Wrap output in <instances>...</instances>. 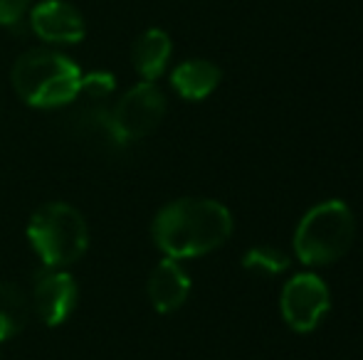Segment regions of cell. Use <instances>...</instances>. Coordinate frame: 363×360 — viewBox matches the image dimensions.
<instances>
[{
	"instance_id": "6da1fadb",
	"label": "cell",
	"mask_w": 363,
	"mask_h": 360,
	"mask_svg": "<svg viewBox=\"0 0 363 360\" xmlns=\"http://www.w3.org/2000/svg\"><path fill=\"white\" fill-rule=\"evenodd\" d=\"M233 215L211 197H178L156 212L153 245L171 260H196L220 250L233 235Z\"/></svg>"
},
{
	"instance_id": "7a4b0ae2",
	"label": "cell",
	"mask_w": 363,
	"mask_h": 360,
	"mask_svg": "<svg viewBox=\"0 0 363 360\" xmlns=\"http://www.w3.org/2000/svg\"><path fill=\"white\" fill-rule=\"evenodd\" d=\"M13 87L35 109L69 106L79 94L82 69L57 50L38 47L20 54L13 64Z\"/></svg>"
},
{
	"instance_id": "3957f363",
	"label": "cell",
	"mask_w": 363,
	"mask_h": 360,
	"mask_svg": "<svg viewBox=\"0 0 363 360\" xmlns=\"http://www.w3.org/2000/svg\"><path fill=\"white\" fill-rule=\"evenodd\" d=\"M356 240V217L344 200H324L299 220L294 255L301 265L329 267L349 255Z\"/></svg>"
},
{
	"instance_id": "277c9868",
	"label": "cell",
	"mask_w": 363,
	"mask_h": 360,
	"mask_svg": "<svg viewBox=\"0 0 363 360\" xmlns=\"http://www.w3.org/2000/svg\"><path fill=\"white\" fill-rule=\"evenodd\" d=\"M28 240L43 267L65 269L89 247L86 220L69 202H45L28 222Z\"/></svg>"
},
{
	"instance_id": "5b68a950",
	"label": "cell",
	"mask_w": 363,
	"mask_h": 360,
	"mask_svg": "<svg viewBox=\"0 0 363 360\" xmlns=\"http://www.w3.org/2000/svg\"><path fill=\"white\" fill-rule=\"evenodd\" d=\"M284 323L296 333H311L331 308V291L314 272L294 274L279 296Z\"/></svg>"
},
{
	"instance_id": "8992f818",
	"label": "cell",
	"mask_w": 363,
	"mask_h": 360,
	"mask_svg": "<svg viewBox=\"0 0 363 360\" xmlns=\"http://www.w3.org/2000/svg\"><path fill=\"white\" fill-rule=\"evenodd\" d=\"M72 104L74 109L65 116L62 126L65 134L74 144H82L84 149L99 156H116L129 146V141L116 129L111 109H106L104 104H96V101H82V104L72 101Z\"/></svg>"
},
{
	"instance_id": "52a82bcc",
	"label": "cell",
	"mask_w": 363,
	"mask_h": 360,
	"mask_svg": "<svg viewBox=\"0 0 363 360\" xmlns=\"http://www.w3.org/2000/svg\"><path fill=\"white\" fill-rule=\"evenodd\" d=\"M119 134L129 144L146 139L161 126L166 116V96L153 82H141L121 94V99L111 109Z\"/></svg>"
},
{
	"instance_id": "ba28073f",
	"label": "cell",
	"mask_w": 363,
	"mask_h": 360,
	"mask_svg": "<svg viewBox=\"0 0 363 360\" xmlns=\"http://www.w3.org/2000/svg\"><path fill=\"white\" fill-rule=\"evenodd\" d=\"M77 296H79V289L69 272L45 267L43 272L35 274L30 301H33V311L38 313L45 326H62L72 316Z\"/></svg>"
},
{
	"instance_id": "9c48e42d",
	"label": "cell",
	"mask_w": 363,
	"mask_h": 360,
	"mask_svg": "<svg viewBox=\"0 0 363 360\" xmlns=\"http://www.w3.org/2000/svg\"><path fill=\"white\" fill-rule=\"evenodd\" d=\"M30 28L50 45H77L84 40L86 25L82 13L67 0H43L30 13Z\"/></svg>"
},
{
	"instance_id": "30bf717a",
	"label": "cell",
	"mask_w": 363,
	"mask_h": 360,
	"mask_svg": "<svg viewBox=\"0 0 363 360\" xmlns=\"http://www.w3.org/2000/svg\"><path fill=\"white\" fill-rule=\"evenodd\" d=\"M148 301L158 313H173L191 296V277L178 260H161L148 274Z\"/></svg>"
},
{
	"instance_id": "8fae6325",
	"label": "cell",
	"mask_w": 363,
	"mask_h": 360,
	"mask_svg": "<svg viewBox=\"0 0 363 360\" xmlns=\"http://www.w3.org/2000/svg\"><path fill=\"white\" fill-rule=\"evenodd\" d=\"M173 54V42L168 37L166 30L161 28H148L146 33H141L131 50V62L134 69L139 72V77L144 82H156L163 72H166L168 62Z\"/></svg>"
},
{
	"instance_id": "7c38bea8",
	"label": "cell",
	"mask_w": 363,
	"mask_h": 360,
	"mask_svg": "<svg viewBox=\"0 0 363 360\" xmlns=\"http://www.w3.org/2000/svg\"><path fill=\"white\" fill-rule=\"evenodd\" d=\"M223 72L211 59H186L171 74V84L186 101H203L218 89Z\"/></svg>"
},
{
	"instance_id": "4fadbf2b",
	"label": "cell",
	"mask_w": 363,
	"mask_h": 360,
	"mask_svg": "<svg viewBox=\"0 0 363 360\" xmlns=\"http://www.w3.org/2000/svg\"><path fill=\"white\" fill-rule=\"evenodd\" d=\"M33 313L30 294L15 281H0V343L25 331Z\"/></svg>"
},
{
	"instance_id": "5bb4252c",
	"label": "cell",
	"mask_w": 363,
	"mask_h": 360,
	"mask_svg": "<svg viewBox=\"0 0 363 360\" xmlns=\"http://www.w3.org/2000/svg\"><path fill=\"white\" fill-rule=\"evenodd\" d=\"M242 267L247 272L262 274V277H277L289 267V257L277 247H252L245 252Z\"/></svg>"
},
{
	"instance_id": "9a60e30c",
	"label": "cell",
	"mask_w": 363,
	"mask_h": 360,
	"mask_svg": "<svg viewBox=\"0 0 363 360\" xmlns=\"http://www.w3.org/2000/svg\"><path fill=\"white\" fill-rule=\"evenodd\" d=\"M114 89H116V82L109 72H89V74H82L79 94H77V99L104 104V101L114 94Z\"/></svg>"
},
{
	"instance_id": "2e32d148",
	"label": "cell",
	"mask_w": 363,
	"mask_h": 360,
	"mask_svg": "<svg viewBox=\"0 0 363 360\" xmlns=\"http://www.w3.org/2000/svg\"><path fill=\"white\" fill-rule=\"evenodd\" d=\"M30 0H0V25H15L28 10Z\"/></svg>"
}]
</instances>
